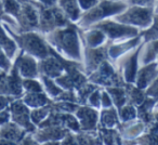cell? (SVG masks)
Segmentation results:
<instances>
[{"instance_id": "cell-1", "label": "cell", "mask_w": 158, "mask_h": 145, "mask_svg": "<svg viewBox=\"0 0 158 145\" xmlns=\"http://www.w3.org/2000/svg\"><path fill=\"white\" fill-rule=\"evenodd\" d=\"M46 41L59 54L67 60L82 63V42L79 28L75 23H69L63 27L44 35Z\"/></svg>"}, {"instance_id": "cell-2", "label": "cell", "mask_w": 158, "mask_h": 145, "mask_svg": "<svg viewBox=\"0 0 158 145\" xmlns=\"http://www.w3.org/2000/svg\"><path fill=\"white\" fill-rule=\"evenodd\" d=\"M129 7L126 0H100L91 9L82 12L75 24L78 28L86 29L95 23L121 13Z\"/></svg>"}, {"instance_id": "cell-3", "label": "cell", "mask_w": 158, "mask_h": 145, "mask_svg": "<svg viewBox=\"0 0 158 145\" xmlns=\"http://www.w3.org/2000/svg\"><path fill=\"white\" fill-rule=\"evenodd\" d=\"M8 31L23 52L31 55L37 60L44 59L50 54L48 42L37 31H21L20 34H15L8 28Z\"/></svg>"}, {"instance_id": "cell-4", "label": "cell", "mask_w": 158, "mask_h": 145, "mask_svg": "<svg viewBox=\"0 0 158 145\" xmlns=\"http://www.w3.org/2000/svg\"><path fill=\"white\" fill-rule=\"evenodd\" d=\"M154 18L153 7H141V6H129L121 13L113 16V20L123 24L139 28L140 31L146 29L151 26Z\"/></svg>"}, {"instance_id": "cell-5", "label": "cell", "mask_w": 158, "mask_h": 145, "mask_svg": "<svg viewBox=\"0 0 158 145\" xmlns=\"http://www.w3.org/2000/svg\"><path fill=\"white\" fill-rule=\"evenodd\" d=\"M35 5L38 10V31L42 35L72 23L64 15V13L57 6L44 7L36 1Z\"/></svg>"}, {"instance_id": "cell-6", "label": "cell", "mask_w": 158, "mask_h": 145, "mask_svg": "<svg viewBox=\"0 0 158 145\" xmlns=\"http://www.w3.org/2000/svg\"><path fill=\"white\" fill-rule=\"evenodd\" d=\"M90 27H94V28L102 31L105 34L107 40H110V42H116V41H120V40L135 37L141 31L136 27L129 26V25L119 23L117 21L113 20L112 18L100 21V22L91 25ZM90 27H88V28H90Z\"/></svg>"}, {"instance_id": "cell-7", "label": "cell", "mask_w": 158, "mask_h": 145, "mask_svg": "<svg viewBox=\"0 0 158 145\" xmlns=\"http://www.w3.org/2000/svg\"><path fill=\"white\" fill-rule=\"evenodd\" d=\"M88 80L102 88L126 85L120 72L110 60H105L102 62L101 65L88 76Z\"/></svg>"}, {"instance_id": "cell-8", "label": "cell", "mask_w": 158, "mask_h": 145, "mask_svg": "<svg viewBox=\"0 0 158 145\" xmlns=\"http://www.w3.org/2000/svg\"><path fill=\"white\" fill-rule=\"evenodd\" d=\"M142 44L139 47H136L135 49L123 54L114 63L115 67L120 72L121 77L126 84H134V81H135L136 72H138L139 66H140L139 55H140Z\"/></svg>"}, {"instance_id": "cell-9", "label": "cell", "mask_w": 158, "mask_h": 145, "mask_svg": "<svg viewBox=\"0 0 158 145\" xmlns=\"http://www.w3.org/2000/svg\"><path fill=\"white\" fill-rule=\"evenodd\" d=\"M110 41H106L104 44L97 48L84 47L82 50V62H84V72L87 76L93 72L103 61L108 60L107 49Z\"/></svg>"}, {"instance_id": "cell-10", "label": "cell", "mask_w": 158, "mask_h": 145, "mask_svg": "<svg viewBox=\"0 0 158 145\" xmlns=\"http://www.w3.org/2000/svg\"><path fill=\"white\" fill-rule=\"evenodd\" d=\"M10 116L11 121L15 122L23 129H25L27 132H35L37 129L35 125L31 120V110L29 107L20 99H14L9 105Z\"/></svg>"}, {"instance_id": "cell-11", "label": "cell", "mask_w": 158, "mask_h": 145, "mask_svg": "<svg viewBox=\"0 0 158 145\" xmlns=\"http://www.w3.org/2000/svg\"><path fill=\"white\" fill-rule=\"evenodd\" d=\"M80 131H95L99 126V110L89 105H79L74 112Z\"/></svg>"}, {"instance_id": "cell-12", "label": "cell", "mask_w": 158, "mask_h": 145, "mask_svg": "<svg viewBox=\"0 0 158 145\" xmlns=\"http://www.w3.org/2000/svg\"><path fill=\"white\" fill-rule=\"evenodd\" d=\"M69 130L60 126H49V127H37L33 135L37 143H48V144H60V140L64 138Z\"/></svg>"}, {"instance_id": "cell-13", "label": "cell", "mask_w": 158, "mask_h": 145, "mask_svg": "<svg viewBox=\"0 0 158 145\" xmlns=\"http://www.w3.org/2000/svg\"><path fill=\"white\" fill-rule=\"evenodd\" d=\"M142 42L143 40L140 34L138 36H135V37L129 38V39L120 40V41H116V42H110L107 49L108 60L114 64L119 57L123 56L126 53H128L129 51L135 49Z\"/></svg>"}, {"instance_id": "cell-14", "label": "cell", "mask_w": 158, "mask_h": 145, "mask_svg": "<svg viewBox=\"0 0 158 145\" xmlns=\"http://www.w3.org/2000/svg\"><path fill=\"white\" fill-rule=\"evenodd\" d=\"M22 78H39L38 60L31 55L21 51L14 62Z\"/></svg>"}, {"instance_id": "cell-15", "label": "cell", "mask_w": 158, "mask_h": 145, "mask_svg": "<svg viewBox=\"0 0 158 145\" xmlns=\"http://www.w3.org/2000/svg\"><path fill=\"white\" fill-rule=\"evenodd\" d=\"M38 70H39V75L47 76L53 79L64 74L63 65L60 60L52 53H50L44 59L38 60Z\"/></svg>"}, {"instance_id": "cell-16", "label": "cell", "mask_w": 158, "mask_h": 145, "mask_svg": "<svg viewBox=\"0 0 158 145\" xmlns=\"http://www.w3.org/2000/svg\"><path fill=\"white\" fill-rule=\"evenodd\" d=\"M158 77V62H152L146 65H141L139 67L136 72L135 81L133 85H135L138 88L142 90H146L147 87Z\"/></svg>"}, {"instance_id": "cell-17", "label": "cell", "mask_w": 158, "mask_h": 145, "mask_svg": "<svg viewBox=\"0 0 158 145\" xmlns=\"http://www.w3.org/2000/svg\"><path fill=\"white\" fill-rule=\"evenodd\" d=\"M80 38H81L82 47H89V48H97L102 44H104L106 41H110L106 38L105 34L102 31L94 27H90L87 29H80Z\"/></svg>"}, {"instance_id": "cell-18", "label": "cell", "mask_w": 158, "mask_h": 145, "mask_svg": "<svg viewBox=\"0 0 158 145\" xmlns=\"http://www.w3.org/2000/svg\"><path fill=\"white\" fill-rule=\"evenodd\" d=\"M26 133H28L26 130L11 120L0 127V139H6L13 144L22 142Z\"/></svg>"}, {"instance_id": "cell-19", "label": "cell", "mask_w": 158, "mask_h": 145, "mask_svg": "<svg viewBox=\"0 0 158 145\" xmlns=\"http://www.w3.org/2000/svg\"><path fill=\"white\" fill-rule=\"evenodd\" d=\"M120 123L118 117V110L115 106L107 108H101L99 110V126L101 128H117V126Z\"/></svg>"}, {"instance_id": "cell-20", "label": "cell", "mask_w": 158, "mask_h": 145, "mask_svg": "<svg viewBox=\"0 0 158 145\" xmlns=\"http://www.w3.org/2000/svg\"><path fill=\"white\" fill-rule=\"evenodd\" d=\"M56 6L72 23H76L81 16L82 11L79 7L78 0H57Z\"/></svg>"}, {"instance_id": "cell-21", "label": "cell", "mask_w": 158, "mask_h": 145, "mask_svg": "<svg viewBox=\"0 0 158 145\" xmlns=\"http://www.w3.org/2000/svg\"><path fill=\"white\" fill-rule=\"evenodd\" d=\"M157 56L158 39L143 42L142 47H141L140 55H139V63H140V65H146L148 63L157 61Z\"/></svg>"}, {"instance_id": "cell-22", "label": "cell", "mask_w": 158, "mask_h": 145, "mask_svg": "<svg viewBox=\"0 0 158 145\" xmlns=\"http://www.w3.org/2000/svg\"><path fill=\"white\" fill-rule=\"evenodd\" d=\"M29 108H37L52 103V100L44 92H24L21 97Z\"/></svg>"}, {"instance_id": "cell-23", "label": "cell", "mask_w": 158, "mask_h": 145, "mask_svg": "<svg viewBox=\"0 0 158 145\" xmlns=\"http://www.w3.org/2000/svg\"><path fill=\"white\" fill-rule=\"evenodd\" d=\"M0 47L2 48V50L6 52L10 60H13L15 54L18 53V44H16L15 40L11 37V35H8L6 31L5 26L0 24Z\"/></svg>"}, {"instance_id": "cell-24", "label": "cell", "mask_w": 158, "mask_h": 145, "mask_svg": "<svg viewBox=\"0 0 158 145\" xmlns=\"http://www.w3.org/2000/svg\"><path fill=\"white\" fill-rule=\"evenodd\" d=\"M108 92L113 100V104L117 108L123 107L125 104H127L128 97H127V90H126V85L125 86H115V87H106L104 88Z\"/></svg>"}, {"instance_id": "cell-25", "label": "cell", "mask_w": 158, "mask_h": 145, "mask_svg": "<svg viewBox=\"0 0 158 145\" xmlns=\"http://www.w3.org/2000/svg\"><path fill=\"white\" fill-rule=\"evenodd\" d=\"M39 80L41 81L42 87H44V92L46 93L52 101L56 97H59L64 91L63 89L55 82V80L53 79V78L47 77V76H44V75H39Z\"/></svg>"}, {"instance_id": "cell-26", "label": "cell", "mask_w": 158, "mask_h": 145, "mask_svg": "<svg viewBox=\"0 0 158 145\" xmlns=\"http://www.w3.org/2000/svg\"><path fill=\"white\" fill-rule=\"evenodd\" d=\"M126 90H127V97H128L127 103L132 104L135 107L141 105L144 102L145 97H146L145 90L138 88L133 84H126Z\"/></svg>"}, {"instance_id": "cell-27", "label": "cell", "mask_w": 158, "mask_h": 145, "mask_svg": "<svg viewBox=\"0 0 158 145\" xmlns=\"http://www.w3.org/2000/svg\"><path fill=\"white\" fill-rule=\"evenodd\" d=\"M99 86L92 84L88 80L86 84H84L82 86H80L79 88H77L75 90L76 92V97H77V103L79 105H87V101H88L89 95L91 94L93 90L98 88Z\"/></svg>"}, {"instance_id": "cell-28", "label": "cell", "mask_w": 158, "mask_h": 145, "mask_svg": "<svg viewBox=\"0 0 158 145\" xmlns=\"http://www.w3.org/2000/svg\"><path fill=\"white\" fill-rule=\"evenodd\" d=\"M51 110H52V105L48 104V105L41 106V107L37 108H31V120L36 127L40 125L44 119L48 117V115L50 114Z\"/></svg>"}, {"instance_id": "cell-29", "label": "cell", "mask_w": 158, "mask_h": 145, "mask_svg": "<svg viewBox=\"0 0 158 145\" xmlns=\"http://www.w3.org/2000/svg\"><path fill=\"white\" fill-rule=\"evenodd\" d=\"M140 35L142 37L143 42L151 41V40H157L158 39V14L154 13L153 22L151 26L146 29H143L140 31Z\"/></svg>"}, {"instance_id": "cell-30", "label": "cell", "mask_w": 158, "mask_h": 145, "mask_svg": "<svg viewBox=\"0 0 158 145\" xmlns=\"http://www.w3.org/2000/svg\"><path fill=\"white\" fill-rule=\"evenodd\" d=\"M118 117L120 122H128L138 118V110L134 105L127 103L118 110Z\"/></svg>"}, {"instance_id": "cell-31", "label": "cell", "mask_w": 158, "mask_h": 145, "mask_svg": "<svg viewBox=\"0 0 158 145\" xmlns=\"http://www.w3.org/2000/svg\"><path fill=\"white\" fill-rule=\"evenodd\" d=\"M1 6H2V9L5 10V12L8 15L16 20L21 10L20 0H1Z\"/></svg>"}, {"instance_id": "cell-32", "label": "cell", "mask_w": 158, "mask_h": 145, "mask_svg": "<svg viewBox=\"0 0 158 145\" xmlns=\"http://www.w3.org/2000/svg\"><path fill=\"white\" fill-rule=\"evenodd\" d=\"M22 85L24 92H44V87L38 78H23Z\"/></svg>"}, {"instance_id": "cell-33", "label": "cell", "mask_w": 158, "mask_h": 145, "mask_svg": "<svg viewBox=\"0 0 158 145\" xmlns=\"http://www.w3.org/2000/svg\"><path fill=\"white\" fill-rule=\"evenodd\" d=\"M101 91L102 87H98L95 90H93L91 94L89 95L87 105L97 108V110H101Z\"/></svg>"}, {"instance_id": "cell-34", "label": "cell", "mask_w": 158, "mask_h": 145, "mask_svg": "<svg viewBox=\"0 0 158 145\" xmlns=\"http://www.w3.org/2000/svg\"><path fill=\"white\" fill-rule=\"evenodd\" d=\"M11 67H12L11 60L8 57L6 52L0 47V69L5 70V72H9L11 69Z\"/></svg>"}, {"instance_id": "cell-35", "label": "cell", "mask_w": 158, "mask_h": 145, "mask_svg": "<svg viewBox=\"0 0 158 145\" xmlns=\"http://www.w3.org/2000/svg\"><path fill=\"white\" fill-rule=\"evenodd\" d=\"M114 106L113 104V100L110 97V95L108 94V92L104 88H102L101 91V108H107Z\"/></svg>"}, {"instance_id": "cell-36", "label": "cell", "mask_w": 158, "mask_h": 145, "mask_svg": "<svg viewBox=\"0 0 158 145\" xmlns=\"http://www.w3.org/2000/svg\"><path fill=\"white\" fill-rule=\"evenodd\" d=\"M129 6H141V7H153L155 0H126Z\"/></svg>"}, {"instance_id": "cell-37", "label": "cell", "mask_w": 158, "mask_h": 145, "mask_svg": "<svg viewBox=\"0 0 158 145\" xmlns=\"http://www.w3.org/2000/svg\"><path fill=\"white\" fill-rule=\"evenodd\" d=\"M100 0H78L79 7L81 9L82 12L87 11V10L91 9L92 7H94Z\"/></svg>"}, {"instance_id": "cell-38", "label": "cell", "mask_w": 158, "mask_h": 145, "mask_svg": "<svg viewBox=\"0 0 158 145\" xmlns=\"http://www.w3.org/2000/svg\"><path fill=\"white\" fill-rule=\"evenodd\" d=\"M15 97H10V95H2L0 94V110H5V108L9 107L10 103H11Z\"/></svg>"}, {"instance_id": "cell-39", "label": "cell", "mask_w": 158, "mask_h": 145, "mask_svg": "<svg viewBox=\"0 0 158 145\" xmlns=\"http://www.w3.org/2000/svg\"><path fill=\"white\" fill-rule=\"evenodd\" d=\"M11 120V116H10V110L9 107L5 108V110H0V127L3 126L5 123L9 122Z\"/></svg>"}, {"instance_id": "cell-40", "label": "cell", "mask_w": 158, "mask_h": 145, "mask_svg": "<svg viewBox=\"0 0 158 145\" xmlns=\"http://www.w3.org/2000/svg\"><path fill=\"white\" fill-rule=\"evenodd\" d=\"M36 2L44 6V7H54L56 6L57 0H36Z\"/></svg>"}, {"instance_id": "cell-41", "label": "cell", "mask_w": 158, "mask_h": 145, "mask_svg": "<svg viewBox=\"0 0 158 145\" xmlns=\"http://www.w3.org/2000/svg\"><path fill=\"white\" fill-rule=\"evenodd\" d=\"M154 13L158 14V0H155V5H154Z\"/></svg>"}, {"instance_id": "cell-42", "label": "cell", "mask_w": 158, "mask_h": 145, "mask_svg": "<svg viewBox=\"0 0 158 145\" xmlns=\"http://www.w3.org/2000/svg\"><path fill=\"white\" fill-rule=\"evenodd\" d=\"M158 110V100L156 101V103H155V106H154V110Z\"/></svg>"}, {"instance_id": "cell-43", "label": "cell", "mask_w": 158, "mask_h": 145, "mask_svg": "<svg viewBox=\"0 0 158 145\" xmlns=\"http://www.w3.org/2000/svg\"><path fill=\"white\" fill-rule=\"evenodd\" d=\"M29 1H36V0H29Z\"/></svg>"}, {"instance_id": "cell-44", "label": "cell", "mask_w": 158, "mask_h": 145, "mask_svg": "<svg viewBox=\"0 0 158 145\" xmlns=\"http://www.w3.org/2000/svg\"><path fill=\"white\" fill-rule=\"evenodd\" d=\"M157 62H158V56H157Z\"/></svg>"}]
</instances>
